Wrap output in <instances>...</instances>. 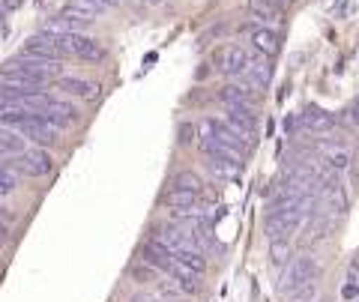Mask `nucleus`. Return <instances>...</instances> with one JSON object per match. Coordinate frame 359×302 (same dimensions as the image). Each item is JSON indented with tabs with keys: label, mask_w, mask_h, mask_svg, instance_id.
Wrapping results in <instances>:
<instances>
[{
	"label": "nucleus",
	"mask_w": 359,
	"mask_h": 302,
	"mask_svg": "<svg viewBox=\"0 0 359 302\" xmlns=\"http://www.w3.org/2000/svg\"><path fill=\"white\" fill-rule=\"evenodd\" d=\"M323 165L330 171H344L351 165V150L347 147H323Z\"/></svg>",
	"instance_id": "aec40b11"
},
{
	"label": "nucleus",
	"mask_w": 359,
	"mask_h": 302,
	"mask_svg": "<svg viewBox=\"0 0 359 302\" xmlns=\"http://www.w3.org/2000/svg\"><path fill=\"white\" fill-rule=\"evenodd\" d=\"M243 30H249V36H252V48L255 54H261V57H269L273 60L278 51H282V36L273 30V27H252V25H245Z\"/></svg>",
	"instance_id": "9b49d317"
},
{
	"label": "nucleus",
	"mask_w": 359,
	"mask_h": 302,
	"mask_svg": "<svg viewBox=\"0 0 359 302\" xmlns=\"http://www.w3.org/2000/svg\"><path fill=\"white\" fill-rule=\"evenodd\" d=\"M18 167L25 171L27 177H48L54 171V159H51V153L48 150H25V153H18Z\"/></svg>",
	"instance_id": "f8f14e48"
},
{
	"label": "nucleus",
	"mask_w": 359,
	"mask_h": 302,
	"mask_svg": "<svg viewBox=\"0 0 359 302\" xmlns=\"http://www.w3.org/2000/svg\"><path fill=\"white\" fill-rule=\"evenodd\" d=\"M18 132L25 138H30L36 147H51V144H57V138H60V129L54 126V123H48L42 114H30L25 123L18 126Z\"/></svg>",
	"instance_id": "0eeeda50"
},
{
	"label": "nucleus",
	"mask_w": 359,
	"mask_h": 302,
	"mask_svg": "<svg viewBox=\"0 0 359 302\" xmlns=\"http://www.w3.org/2000/svg\"><path fill=\"white\" fill-rule=\"evenodd\" d=\"M39 114L48 123H54L57 129H66V126H72V123H78V108L72 102H66V99H60V96H48V99H45V105H42Z\"/></svg>",
	"instance_id": "9d476101"
},
{
	"label": "nucleus",
	"mask_w": 359,
	"mask_h": 302,
	"mask_svg": "<svg viewBox=\"0 0 359 302\" xmlns=\"http://www.w3.org/2000/svg\"><path fill=\"white\" fill-rule=\"evenodd\" d=\"M201 200L204 195L198 192V188H186V186H171L168 192L162 195V207L177 212V216H183V212H192L195 207H201Z\"/></svg>",
	"instance_id": "1a4fd4ad"
},
{
	"label": "nucleus",
	"mask_w": 359,
	"mask_h": 302,
	"mask_svg": "<svg viewBox=\"0 0 359 302\" xmlns=\"http://www.w3.org/2000/svg\"><path fill=\"white\" fill-rule=\"evenodd\" d=\"M318 275H320V266H318L314 257H294V261L282 270V275H278V294L290 296L297 287L314 284V278Z\"/></svg>",
	"instance_id": "7ed1b4c3"
},
{
	"label": "nucleus",
	"mask_w": 359,
	"mask_h": 302,
	"mask_svg": "<svg viewBox=\"0 0 359 302\" xmlns=\"http://www.w3.org/2000/svg\"><path fill=\"white\" fill-rule=\"evenodd\" d=\"M63 42H66V54L75 60H84V63H102L108 57V51L102 42H96L93 36H84V33H63Z\"/></svg>",
	"instance_id": "423d86ee"
},
{
	"label": "nucleus",
	"mask_w": 359,
	"mask_h": 302,
	"mask_svg": "<svg viewBox=\"0 0 359 302\" xmlns=\"http://www.w3.org/2000/svg\"><path fill=\"white\" fill-rule=\"evenodd\" d=\"M63 13H69L75 18H84V21H93L105 13V6L99 4V0H66V6H63Z\"/></svg>",
	"instance_id": "f3484780"
},
{
	"label": "nucleus",
	"mask_w": 359,
	"mask_h": 302,
	"mask_svg": "<svg viewBox=\"0 0 359 302\" xmlns=\"http://www.w3.org/2000/svg\"><path fill=\"white\" fill-rule=\"evenodd\" d=\"M314 299V284H306V287H297L290 302H311Z\"/></svg>",
	"instance_id": "b1692460"
},
{
	"label": "nucleus",
	"mask_w": 359,
	"mask_h": 302,
	"mask_svg": "<svg viewBox=\"0 0 359 302\" xmlns=\"http://www.w3.org/2000/svg\"><path fill=\"white\" fill-rule=\"evenodd\" d=\"M249 63H252V54L243 46H237V42H224V46H219L212 51V66H216V72L228 75V78L243 75L249 69Z\"/></svg>",
	"instance_id": "39448f33"
},
{
	"label": "nucleus",
	"mask_w": 359,
	"mask_h": 302,
	"mask_svg": "<svg viewBox=\"0 0 359 302\" xmlns=\"http://www.w3.org/2000/svg\"><path fill=\"white\" fill-rule=\"evenodd\" d=\"M290 261V245L287 240H273V249H269V263L276 266V270H285Z\"/></svg>",
	"instance_id": "4be33fe9"
},
{
	"label": "nucleus",
	"mask_w": 359,
	"mask_h": 302,
	"mask_svg": "<svg viewBox=\"0 0 359 302\" xmlns=\"http://www.w3.org/2000/svg\"><path fill=\"white\" fill-rule=\"evenodd\" d=\"M198 132H201V138H210V141H219L224 144V147H231L233 153H240L245 156L249 153V141H245L237 129L231 126L228 120H216V117H204L198 123Z\"/></svg>",
	"instance_id": "20e7f679"
},
{
	"label": "nucleus",
	"mask_w": 359,
	"mask_h": 302,
	"mask_svg": "<svg viewBox=\"0 0 359 302\" xmlns=\"http://www.w3.org/2000/svg\"><path fill=\"white\" fill-rule=\"evenodd\" d=\"M347 120H351L353 126H359V99H356V102L351 105V111H347Z\"/></svg>",
	"instance_id": "a878e982"
},
{
	"label": "nucleus",
	"mask_w": 359,
	"mask_h": 302,
	"mask_svg": "<svg viewBox=\"0 0 359 302\" xmlns=\"http://www.w3.org/2000/svg\"><path fill=\"white\" fill-rule=\"evenodd\" d=\"M6 242V221H0V245Z\"/></svg>",
	"instance_id": "cd10ccee"
},
{
	"label": "nucleus",
	"mask_w": 359,
	"mask_h": 302,
	"mask_svg": "<svg viewBox=\"0 0 359 302\" xmlns=\"http://www.w3.org/2000/svg\"><path fill=\"white\" fill-rule=\"evenodd\" d=\"M249 6H252V13L257 15V21H276V15L285 9L278 0H249Z\"/></svg>",
	"instance_id": "412c9836"
},
{
	"label": "nucleus",
	"mask_w": 359,
	"mask_h": 302,
	"mask_svg": "<svg viewBox=\"0 0 359 302\" xmlns=\"http://www.w3.org/2000/svg\"><path fill=\"white\" fill-rule=\"evenodd\" d=\"M201 153H204L207 159L212 162V167H219V171H224V174H237L243 167V162H240L243 156L233 153L231 147H224V144H219V141L201 138Z\"/></svg>",
	"instance_id": "6e6552de"
},
{
	"label": "nucleus",
	"mask_w": 359,
	"mask_h": 302,
	"mask_svg": "<svg viewBox=\"0 0 359 302\" xmlns=\"http://www.w3.org/2000/svg\"><path fill=\"white\" fill-rule=\"evenodd\" d=\"M314 207V198L311 195H302L299 200H294L290 207H282V210H276V212H269V219H266V233L273 240H287L290 233H294L302 221H306L311 216V210Z\"/></svg>",
	"instance_id": "f257e3e1"
},
{
	"label": "nucleus",
	"mask_w": 359,
	"mask_h": 302,
	"mask_svg": "<svg viewBox=\"0 0 359 302\" xmlns=\"http://www.w3.org/2000/svg\"><path fill=\"white\" fill-rule=\"evenodd\" d=\"M99 4H102L105 9H114V6H120V4H123V0H99Z\"/></svg>",
	"instance_id": "bb28decb"
},
{
	"label": "nucleus",
	"mask_w": 359,
	"mask_h": 302,
	"mask_svg": "<svg viewBox=\"0 0 359 302\" xmlns=\"http://www.w3.org/2000/svg\"><path fill=\"white\" fill-rule=\"evenodd\" d=\"M192 123H183V126H180V135H183V138H180V144H189V141H192Z\"/></svg>",
	"instance_id": "393cba45"
},
{
	"label": "nucleus",
	"mask_w": 359,
	"mask_h": 302,
	"mask_svg": "<svg viewBox=\"0 0 359 302\" xmlns=\"http://www.w3.org/2000/svg\"><path fill=\"white\" fill-rule=\"evenodd\" d=\"M174 186L198 188V192H201V186H204V183H201V180H198V177H195V174H189V171H183V174H180V177H177V180H174Z\"/></svg>",
	"instance_id": "5701e85b"
},
{
	"label": "nucleus",
	"mask_w": 359,
	"mask_h": 302,
	"mask_svg": "<svg viewBox=\"0 0 359 302\" xmlns=\"http://www.w3.org/2000/svg\"><path fill=\"white\" fill-rule=\"evenodd\" d=\"M249 84H255L257 90H266L269 87V81H273V66H269V57H252V63H249Z\"/></svg>",
	"instance_id": "a211bd4d"
},
{
	"label": "nucleus",
	"mask_w": 359,
	"mask_h": 302,
	"mask_svg": "<svg viewBox=\"0 0 359 302\" xmlns=\"http://www.w3.org/2000/svg\"><path fill=\"white\" fill-rule=\"evenodd\" d=\"M302 123H306L309 132H332L335 126H339V120H335L330 111H323L318 105H309L306 114H302Z\"/></svg>",
	"instance_id": "dca6fc26"
},
{
	"label": "nucleus",
	"mask_w": 359,
	"mask_h": 302,
	"mask_svg": "<svg viewBox=\"0 0 359 302\" xmlns=\"http://www.w3.org/2000/svg\"><path fill=\"white\" fill-rule=\"evenodd\" d=\"M224 120H228L245 141H255V135H257V111L252 105H233V108H228Z\"/></svg>",
	"instance_id": "ddd939ff"
},
{
	"label": "nucleus",
	"mask_w": 359,
	"mask_h": 302,
	"mask_svg": "<svg viewBox=\"0 0 359 302\" xmlns=\"http://www.w3.org/2000/svg\"><path fill=\"white\" fill-rule=\"evenodd\" d=\"M0 78L15 87H42L48 81V66L39 60H9L0 66Z\"/></svg>",
	"instance_id": "f03ea898"
},
{
	"label": "nucleus",
	"mask_w": 359,
	"mask_h": 302,
	"mask_svg": "<svg viewBox=\"0 0 359 302\" xmlns=\"http://www.w3.org/2000/svg\"><path fill=\"white\" fill-rule=\"evenodd\" d=\"M216 96H219V102H222L224 108H233V105H252L249 90H245V87H237V84H224Z\"/></svg>",
	"instance_id": "6ab92c4d"
},
{
	"label": "nucleus",
	"mask_w": 359,
	"mask_h": 302,
	"mask_svg": "<svg viewBox=\"0 0 359 302\" xmlns=\"http://www.w3.org/2000/svg\"><path fill=\"white\" fill-rule=\"evenodd\" d=\"M54 87H57L60 93H69L75 99H84V102H90V99L99 96V87L93 81H84V78H78V75H60L57 81H54Z\"/></svg>",
	"instance_id": "4468645a"
},
{
	"label": "nucleus",
	"mask_w": 359,
	"mask_h": 302,
	"mask_svg": "<svg viewBox=\"0 0 359 302\" xmlns=\"http://www.w3.org/2000/svg\"><path fill=\"white\" fill-rule=\"evenodd\" d=\"M25 57H33V60H39V63H54V60H60L63 54L51 46L48 39H45V33L39 30L36 36H30L25 42Z\"/></svg>",
	"instance_id": "2eb2a0df"
}]
</instances>
